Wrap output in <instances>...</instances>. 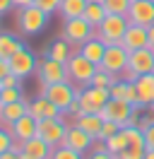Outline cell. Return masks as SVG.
Masks as SVG:
<instances>
[{
  "label": "cell",
  "mask_w": 154,
  "mask_h": 159,
  "mask_svg": "<svg viewBox=\"0 0 154 159\" xmlns=\"http://www.w3.org/2000/svg\"><path fill=\"white\" fill-rule=\"evenodd\" d=\"M7 63H10V72L17 75L19 80H27L29 75H34V72H36V65H38L36 56H34L27 46H22V48H19Z\"/></svg>",
  "instance_id": "10"
},
{
  "label": "cell",
  "mask_w": 154,
  "mask_h": 159,
  "mask_svg": "<svg viewBox=\"0 0 154 159\" xmlns=\"http://www.w3.org/2000/svg\"><path fill=\"white\" fill-rule=\"evenodd\" d=\"M0 99H2V104H12V101L24 99V94H22V87H5V89L0 92Z\"/></svg>",
  "instance_id": "33"
},
{
  "label": "cell",
  "mask_w": 154,
  "mask_h": 159,
  "mask_svg": "<svg viewBox=\"0 0 154 159\" xmlns=\"http://www.w3.org/2000/svg\"><path fill=\"white\" fill-rule=\"evenodd\" d=\"M130 27V20L128 15H106V20L96 27V39H101L106 46H113V43H120L125 36V29Z\"/></svg>",
  "instance_id": "1"
},
{
  "label": "cell",
  "mask_w": 154,
  "mask_h": 159,
  "mask_svg": "<svg viewBox=\"0 0 154 159\" xmlns=\"http://www.w3.org/2000/svg\"><path fill=\"white\" fill-rule=\"evenodd\" d=\"M15 2V7L17 10H22V7H29V5H34V0H12Z\"/></svg>",
  "instance_id": "43"
},
{
  "label": "cell",
  "mask_w": 154,
  "mask_h": 159,
  "mask_svg": "<svg viewBox=\"0 0 154 159\" xmlns=\"http://www.w3.org/2000/svg\"><path fill=\"white\" fill-rule=\"evenodd\" d=\"M0 159H22V152H17V149H7V152L0 154Z\"/></svg>",
  "instance_id": "41"
},
{
  "label": "cell",
  "mask_w": 154,
  "mask_h": 159,
  "mask_svg": "<svg viewBox=\"0 0 154 159\" xmlns=\"http://www.w3.org/2000/svg\"><path fill=\"white\" fill-rule=\"evenodd\" d=\"M67 125L70 123L65 120V116H60V118H43V120H38V125H36V135L41 140H46L51 147H58V145H63Z\"/></svg>",
  "instance_id": "6"
},
{
  "label": "cell",
  "mask_w": 154,
  "mask_h": 159,
  "mask_svg": "<svg viewBox=\"0 0 154 159\" xmlns=\"http://www.w3.org/2000/svg\"><path fill=\"white\" fill-rule=\"evenodd\" d=\"M48 159H84L82 152H77L72 147H65V145H58V147L51 149V157Z\"/></svg>",
  "instance_id": "32"
},
{
  "label": "cell",
  "mask_w": 154,
  "mask_h": 159,
  "mask_svg": "<svg viewBox=\"0 0 154 159\" xmlns=\"http://www.w3.org/2000/svg\"><path fill=\"white\" fill-rule=\"evenodd\" d=\"M106 15H108V12H106V7L101 5V2H87V10H84V15H82V17H84V20L96 29V27L106 20Z\"/></svg>",
  "instance_id": "28"
},
{
  "label": "cell",
  "mask_w": 154,
  "mask_h": 159,
  "mask_svg": "<svg viewBox=\"0 0 154 159\" xmlns=\"http://www.w3.org/2000/svg\"><path fill=\"white\" fill-rule=\"evenodd\" d=\"M130 130V138H128V145H125L116 159H144V152H147V145H144V133L140 128H133L128 125Z\"/></svg>",
  "instance_id": "12"
},
{
  "label": "cell",
  "mask_w": 154,
  "mask_h": 159,
  "mask_svg": "<svg viewBox=\"0 0 154 159\" xmlns=\"http://www.w3.org/2000/svg\"><path fill=\"white\" fill-rule=\"evenodd\" d=\"M19 84H22V80H19L17 75H12V72L0 80V89H5V87H19Z\"/></svg>",
  "instance_id": "37"
},
{
  "label": "cell",
  "mask_w": 154,
  "mask_h": 159,
  "mask_svg": "<svg viewBox=\"0 0 154 159\" xmlns=\"http://www.w3.org/2000/svg\"><path fill=\"white\" fill-rule=\"evenodd\" d=\"M5 75H10V63H7V60H2V58H0V80L5 77Z\"/></svg>",
  "instance_id": "42"
},
{
  "label": "cell",
  "mask_w": 154,
  "mask_h": 159,
  "mask_svg": "<svg viewBox=\"0 0 154 159\" xmlns=\"http://www.w3.org/2000/svg\"><path fill=\"white\" fill-rule=\"evenodd\" d=\"M51 145H48L46 140L36 138L27 140V142H22V159H48L51 157Z\"/></svg>",
  "instance_id": "20"
},
{
  "label": "cell",
  "mask_w": 154,
  "mask_h": 159,
  "mask_svg": "<svg viewBox=\"0 0 154 159\" xmlns=\"http://www.w3.org/2000/svg\"><path fill=\"white\" fill-rule=\"evenodd\" d=\"M87 159H116V154H111L108 149H92Z\"/></svg>",
  "instance_id": "38"
},
{
  "label": "cell",
  "mask_w": 154,
  "mask_h": 159,
  "mask_svg": "<svg viewBox=\"0 0 154 159\" xmlns=\"http://www.w3.org/2000/svg\"><path fill=\"white\" fill-rule=\"evenodd\" d=\"M48 17H51V15H46L41 7L29 5V7H22V10H19L17 27H19L22 34H27V36H36V34H41L43 27L48 24Z\"/></svg>",
  "instance_id": "4"
},
{
  "label": "cell",
  "mask_w": 154,
  "mask_h": 159,
  "mask_svg": "<svg viewBox=\"0 0 154 159\" xmlns=\"http://www.w3.org/2000/svg\"><path fill=\"white\" fill-rule=\"evenodd\" d=\"M72 53H75V46H70V43L60 36V39L51 41V43L46 46V53H43V56L58 60V63H67V60L72 58Z\"/></svg>",
  "instance_id": "22"
},
{
  "label": "cell",
  "mask_w": 154,
  "mask_h": 159,
  "mask_svg": "<svg viewBox=\"0 0 154 159\" xmlns=\"http://www.w3.org/2000/svg\"><path fill=\"white\" fill-rule=\"evenodd\" d=\"M130 24L140 27H152L154 24V0H133L130 10H128Z\"/></svg>",
  "instance_id": "13"
},
{
  "label": "cell",
  "mask_w": 154,
  "mask_h": 159,
  "mask_svg": "<svg viewBox=\"0 0 154 159\" xmlns=\"http://www.w3.org/2000/svg\"><path fill=\"white\" fill-rule=\"evenodd\" d=\"M36 80L41 82V87L56 84V82H65V80H67L65 63H58V60L43 56V58L38 60V65H36Z\"/></svg>",
  "instance_id": "7"
},
{
  "label": "cell",
  "mask_w": 154,
  "mask_h": 159,
  "mask_svg": "<svg viewBox=\"0 0 154 159\" xmlns=\"http://www.w3.org/2000/svg\"><path fill=\"white\" fill-rule=\"evenodd\" d=\"M135 92H137V104L140 106H152L154 104V72L140 75L135 80Z\"/></svg>",
  "instance_id": "19"
},
{
  "label": "cell",
  "mask_w": 154,
  "mask_h": 159,
  "mask_svg": "<svg viewBox=\"0 0 154 159\" xmlns=\"http://www.w3.org/2000/svg\"><path fill=\"white\" fill-rule=\"evenodd\" d=\"M123 128V125H118V123H113V120H104V125H101V133H99V140H108V138H113L118 130Z\"/></svg>",
  "instance_id": "34"
},
{
  "label": "cell",
  "mask_w": 154,
  "mask_h": 159,
  "mask_svg": "<svg viewBox=\"0 0 154 159\" xmlns=\"http://www.w3.org/2000/svg\"><path fill=\"white\" fill-rule=\"evenodd\" d=\"M24 113H29V101L27 99H19V101H12V104H5L2 111H0V123H2V125H10V123H15L17 118H22Z\"/></svg>",
  "instance_id": "23"
},
{
  "label": "cell",
  "mask_w": 154,
  "mask_h": 159,
  "mask_svg": "<svg viewBox=\"0 0 154 159\" xmlns=\"http://www.w3.org/2000/svg\"><path fill=\"white\" fill-rule=\"evenodd\" d=\"M147 39H149V48L154 51V24H152V27H147Z\"/></svg>",
  "instance_id": "44"
},
{
  "label": "cell",
  "mask_w": 154,
  "mask_h": 159,
  "mask_svg": "<svg viewBox=\"0 0 154 159\" xmlns=\"http://www.w3.org/2000/svg\"><path fill=\"white\" fill-rule=\"evenodd\" d=\"M79 53L84 56L87 60H92L94 65H99L101 60H104V53H106V43L101 39H96V36H92L89 41H84L82 46H79Z\"/></svg>",
  "instance_id": "24"
},
{
  "label": "cell",
  "mask_w": 154,
  "mask_h": 159,
  "mask_svg": "<svg viewBox=\"0 0 154 159\" xmlns=\"http://www.w3.org/2000/svg\"><path fill=\"white\" fill-rule=\"evenodd\" d=\"M108 99H111V89H101V87H82L77 94L82 113H101Z\"/></svg>",
  "instance_id": "8"
},
{
  "label": "cell",
  "mask_w": 154,
  "mask_h": 159,
  "mask_svg": "<svg viewBox=\"0 0 154 159\" xmlns=\"http://www.w3.org/2000/svg\"><path fill=\"white\" fill-rule=\"evenodd\" d=\"M128 58H130V53H128L120 43H113V46H106L104 60L99 63V68L106 70V72H113V75L120 77V72L128 68Z\"/></svg>",
  "instance_id": "11"
},
{
  "label": "cell",
  "mask_w": 154,
  "mask_h": 159,
  "mask_svg": "<svg viewBox=\"0 0 154 159\" xmlns=\"http://www.w3.org/2000/svg\"><path fill=\"white\" fill-rule=\"evenodd\" d=\"M89 2H104V0H89Z\"/></svg>",
  "instance_id": "47"
},
{
  "label": "cell",
  "mask_w": 154,
  "mask_h": 159,
  "mask_svg": "<svg viewBox=\"0 0 154 159\" xmlns=\"http://www.w3.org/2000/svg\"><path fill=\"white\" fill-rule=\"evenodd\" d=\"M65 68H67V80L75 84V87H89V82H92V77H94V72L99 65H94L92 60H87L79 51H75L72 53V58L65 63Z\"/></svg>",
  "instance_id": "2"
},
{
  "label": "cell",
  "mask_w": 154,
  "mask_h": 159,
  "mask_svg": "<svg viewBox=\"0 0 154 159\" xmlns=\"http://www.w3.org/2000/svg\"><path fill=\"white\" fill-rule=\"evenodd\" d=\"M41 94H43L48 101H53L58 109L65 113L67 106L77 99L79 87H75L70 80H65V82H56V84H46V87H41Z\"/></svg>",
  "instance_id": "3"
},
{
  "label": "cell",
  "mask_w": 154,
  "mask_h": 159,
  "mask_svg": "<svg viewBox=\"0 0 154 159\" xmlns=\"http://www.w3.org/2000/svg\"><path fill=\"white\" fill-rule=\"evenodd\" d=\"M12 145H15L12 133H10L5 125H0V154H2V152H7V149H12Z\"/></svg>",
  "instance_id": "35"
},
{
  "label": "cell",
  "mask_w": 154,
  "mask_h": 159,
  "mask_svg": "<svg viewBox=\"0 0 154 159\" xmlns=\"http://www.w3.org/2000/svg\"><path fill=\"white\" fill-rule=\"evenodd\" d=\"M24 43L15 36V34H10V31H0V58L2 60H10L19 48H22Z\"/></svg>",
  "instance_id": "26"
},
{
  "label": "cell",
  "mask_w": 154,
  "mask_h": 159,
  "mask_svg": "<svg viewBox=\"0 0 154 159\" xmlns=\"http://www.w3.org/2000/svg\"><path fill=\"white\" fill-rule=\"evenodd\" d=\"M36 125H38V120L31 118L29 113H24L22 118H17L15 123H10V125H5V128L12 133V138L17 140V142H27V140L36 138Z\"/></svg>",
  "instance_id": "17"
},
{
  "label": "cell",
  "mask_w": 154,
  "mask_h": 159,
  "mask_svg": "<svg viewBox=\"0 0 154 159\" xmlns=\"http://www.w3.org/2000/svg\"><path fill=\"white\" fill-rule=\"evenodd\" d=\"M144 145H147V149H154V123L144 130Z\"/></svg>",
  "instance_id": "39"
},
{
  "label": "cell",
  "mask_w": 154,
  "mask_h": 159,
  "mask_svg": "<svg viewBox=\"0 0 154 159\" xmlns=\"http://www.w3.org/2000/svg\"><path fill=\"white\" fill-rule=\"evenodd\" d=\"M144 159H154V149H147V152H144Z\"/></svg>",
  "instance_id": "45"
},
{
  "label": "cell",
  "mask_w": 154,
  "mask_h": 159,
  "mask_svg": "<svg viewBox=\"0 0 154 159\" xmlns=\"http://www.w3.org/2000/svg\"><path fill=\"white\" fill-rule=\"evenodd\" d=\"M60 2H63V0H34V5H36V7H41L46 15L58 12V10H60Z\"/></svg>",
  "instance_id": "36"
},
{
  "label": "cell",
  "mask_w": 154,
  "mask_h": 159,
  "mask_svg": "<svg viewBox=\"0 0 154 159\" xmlns=\"http://www.w3.org/2000/svg\"><path fill=\"white\" fill-rule=\"evenodd\" d=\"M101 5L106 7L108 15H128L130 5H133V0H104Z\"/></svg>",
  "instance_id": "31"
},
{
  "label": "cell",
  "mask_w": 154,
  "mask_h": 159,
  "mask_svg": "<svg viewBox=\"0 0 154 159\" xmlns=\"http://www.w3.org/2000/svg\"><path fill=\"white\" fill-rule=\"evenodd\" d=\"M29 116L36 118V120H43V118H60V116H65V113L58 109L53 101H48L43 94H38L36 99L29 101Z\"/></svg>",
  "instance_id": "16"
},
{
  "label": "cell",
  "mask_w": 154,
  "mask_h": 159,
  "mask_svg": "<svg viewBox=\"0 0 154 159\" xmlns=\"http://www.w3.org/2000/svg\"><path fill=\"white\" fill-rule=\"evenodd\" d=\"M0 92H2V89H0ZM2 106H5V104H2V99H0V111H2Z\"/></svg>",
  "instance_id": "46"
},
{
  "label": "cell",
  "mask_w": 154,
  "mask_h": 159,
  "mask_svg": "<svg viewBox=\"0 0 154 159\" xmlns=\"http://www.w3.org/2000/svg\"><path fill=\"white\" fill-rule=\"evenodd\" d=\"M120 46H123L128 53H133L137 48H147L149 46V39H147V27H140V24H130L128 29H125V36L120 41Z\"/></svg>",
  "instance_id": "18"
},
{
  "label": "cell",
  "mask_w": 154,
  "mask_h": 159,
  "mask_svg": "<svg viewBox=\"0 0 154 159\" xmlns=\"http://www.w3.org/2000/svg\"><path fill=\"white\" fill-rule=\"evenodd\" d=\"M72 123H75L77 128H82L87 135H92L94 140H99V133H101L104 118H101V113H79Z\"/></svg>",
  "instance_id": "21"
},
{
  "label": "cell",
  "mask_w": 154,
  "mask_h": 159,
  "mask_svg": "<svg viewBox=\"0 0 154 159\" xmlns=\"http://www.w3.org/2000/svg\"><path fill=\"white\" fill-rule=\"evenodd\" d=\"M63 145H65V147L77 149V152H82V154H87V152L92 149V145H94V138L87 135L82 128H77L75 123H70V125H67L65 138H63Z\"/></svg>",
  "instance_id": "15"
},
{
  "label": "cell",
  "mask_w": 154,
  "mask_h": 159,
  "mask_svg": "<svg viewBox=\"0 0 154 159\" xmlns=\"http://www.w3.org/2000/svg\"><path fill=\"white\" fill-rule=\"evenodd\" d=\"M116 80H118V75H113V72H106V70L96 68L94 77H92V82H89V87H101V89H111L116 84Z\"/></svg>",
  "instance_id": "30"
},
{
  "label": "cell",
  "mask_w": 154,
  "mask_h": 159,
  "mask_svg": "<svg viewBox=\"0 0 154 159\" xmlns=\"http://www.w3.org/2000/svg\"><path fill=\"white\" fill-rule=\"evenodd\" d=\"M128 68L133 70L135 75H147V72H154V51L147 46V48H137L130 53L128 58Z\"/></svg>",
  "instance_id": "14"
},
{
  "label": "cell",
  "mask_w": 154,
  "mask_h": 159,
  "mask_svg": "<svg viewBox=\"0 0 154 159\" xmlns=\"http://www.w3.org/2000/svg\"><path fill=\"white\" fill-rule=\"evenodd\" d=\"M96 34V29L84 20V17H75V20H63V39L75 46V51H79V46L89 41Z\"/></svg>",
  "instance_id": "5"
},
{
  "label": "cell",
  "mask_w": 154,
  "mask_h": 159,
  "mask_svg": "<svg viewBox=\"0 0 154 159\" xmlns=\"http://www.w3.org/2000/svg\"><path fill=\"white\" fill-rule=\"evenodd\" d=\"M87 2H89V0H63L58 12H60L63 20H75V17H82V15H84Z\"/></svg>",
  "instance_id": "27"
},
{
  "label": "cell",
  "mask_w": 154,
  "mask_h": 159,
  "mask_svg": "<svg viewBox=\"0 0 154 159\" xmlns=\"http://www.w3.org/2000/svg\"><path fill=\"white\" fill-rule=\"evenodd\" d=\"M111 97L113 99H125L130 104H137V92H135V82H128V80L118 77L116 84L111 87Z\"/></svg>",
  "instance_id": "25"
},
{
  "label": "cell",
  "mask_w": 154,
  "mask_h": 159,
  "mask_svg": "<svg viewBox=\"0 0 154 159\" xmlns=\"http://www.w3.org/2000/svg\"><path fill=\"white\" fill-rule=\"evenodd\" d=\"M128 138H130V130H128V125H125V128H120L118 133H116L113 138L106 140V149H108L111 154H118V152L128 145Z\"/></svg>",
  "instance_id": "29"
},
{
  "label": "cell",
  "mask_w": 154,
  "mask_h": 159,
  "mask_svg": "<svg viewBox=\"0 0 154 159\" xmlns=\"http://www.w3.org/2000/svg\"><path fill=\"white\" fill-rule=\"evenodd\" d=\"M12 7H15V2H12V0H0V17H5Z\"/></svg>",
  "instance_id": "40"
},
{
  "label": "cell",
  "mask_w": 154,
  "mask_h": 159,
  "mask_svg": "<svg viewBox=\"0 0 154 159\" xmlns=\"http://www.w3.org/2000/svg\"><path fill=\"white\" fill-rule=\"evenodd\" d=\"M133 111H135V104H130V101L125 99H111L106 101V106L101 109V118L104 120H113V123H118V125H128L130 123V118H133Z\"/></svg>",
  "instance_id": "9"
}]
</instances>
